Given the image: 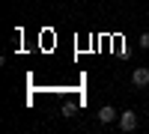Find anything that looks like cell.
<instances>
[{
  "label": "cell",
  "mask_w": 149,
  "mask_h": 134,
  "mask_svg": "<svg viewBox=\"0 0 149 134\" xmlns=\"http://www.w3.org/2000/svg\"><path fill=\"white\" fill-rule=\"evenodd\" d=\"M137 45L143 48V51H149V30H146V33H140V39H137Z\"/></svg>",
  "instance_id": "277c9868"
},
{
  "label": "cell",
  "mask_w": 149,
  "mask_h": 134,
  "mask_svg": "<svg viewBox=\"0 0 149 134\" xmlns=\"http://www.w3.org/2000/svg\"><path fill=\"white\" fill-rule=\"evenodd\" d=\"M116 122H119L122 131H134V128H137V122H140V119H137V110H122Z\"/></svg>",
  "instance_id": "6da1fadb"
},
{
  "label": "cell",
  "mask_w": 149,
  "mask_h": 134,
  "mask_svg": "<svg viewBox=\"0 0 149 134\" xmlns=\"http://www.w3.org/2000/svg\"><path fill=\"white\" fill-rule=\"evenodd\" d=\"M113 119H119V113H116V110H113L110 104H104L102 110H98V122H102V125H110Z\"/></svg>",
  "instance_id": "3957f363"
},
{
  "label": "cell",
  "mask_w": 149,
  "mask_h": 134,
  "mask_svg": "<svg viewBox=\"0 0 149 134\" xmlns=\"http://www.w3.org/2000/svg\"><path fill=\"white\" fill-rule=\"evenodd\" d=\"M131 83H134V87H149V69L146 66H137V69H134L131 72Z\"/></svg>",
  "instance_id": "7a4b0ae2"
}]
</instances>
